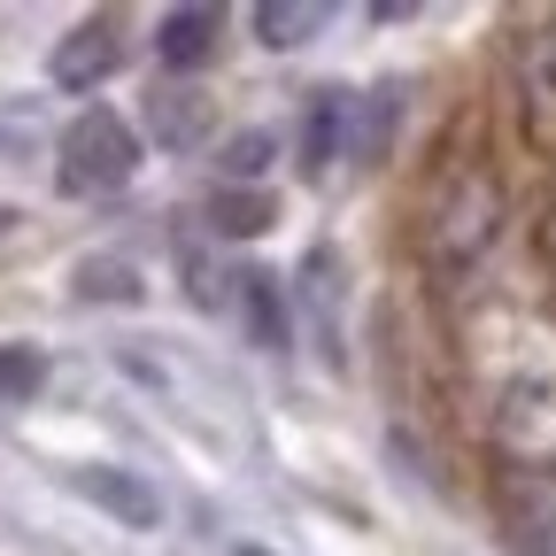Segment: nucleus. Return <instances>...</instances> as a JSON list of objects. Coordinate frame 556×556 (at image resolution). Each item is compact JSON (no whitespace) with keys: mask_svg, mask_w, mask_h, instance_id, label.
Returning a JSON list of instances; mask_svg holds the SVG:
<instances>
[{"mask_svg":"<svg viewBox=\"0 0 556 556\" xmlns=\"http://www.w3.org/2000/svg\"><path fill=\"white\" fill-rule=\"evenodd\" d=\"M270 217H278V201L255 193V186H217V193H208V225H217L225 240H255Z\"/></svg>","mask_w":556,"mask_h":556,"instance_id":"4468645a","label":"nucleus"},{"mask_svg":"<svg viewBox=\"0 0 556 556\" xmlns=\"http://www.w3.org/2000/svg\"><path fill=\"white\" fill-rule=\"evenodd\" d=\"M325 0H263L255 9V39L263 47H302V39H317L325 31Z\"/></svg>","mask_w":556,"mask_h":556,"instance_id":"ddd939ff","label":"nucleus"},{"mask_svg":"<svg viewBox=\"0 0 556 556\" xmlns=\"http://www.w3.org/2000/svg\"><path fill=\"white\" fill-rule=\"evenodd\" d=\"M186 278H193V302H201V309H232V294H225V287H240V278H225L208 255H186Z\"/></svg>","mask_w":556,"mask_h":556,"instance_id":"a211bd4d","label":"nucleus"},{"mask_svg":"<svg viewBox=\"0 0 556 556\" xmlns=\"http://www.w3.org/2000/svg\"><path fill=\"white\" fill-rule=\"evenodd\" d=\"M340 255L332 248H317L309 255V270H302V302L317 309V340H325V364H348V348H340Z\"/></svg>","mask_w":556,"mask_h":556,"instance_id":"f8f14e48","label":"nucleus"},{"mask_svg":"<svg viewBox=\"0 0 556 556\" xmlns=\"http://www.w3.org/2000/svg\"><path fill=\"white\" fill-rule=\"evenodd\" d=\"M78 495H86V503H101L109 518L139 526V533H148V526H163V495H155V486L139 479V471H116V464H86V471H78Z\"/></svg>","mask_w":556,"mask_h":556,"instance_id":"423d86ee","label":"nucleus"},{"mask_svg":"<svg viewBox=\"0 0 556 556\" xmlns=\"http://www.w3.org/2000/svg\"><path fill=\"white\" fill-rule=\"evenodd\" d=\"M208 124H217L208 93H193V86H155V93H148V131L163 139L170 155L201 148V139H208Z\"/></svg>","mask_w":556,"mask_h":556,"instance_id":"0eeeda50","label":"nucleus"},{"mask_svg":"<svg viewBox=\"0 0 556 556\" xmlns=\"http://www.w3.org/2000/svg\"><path fill=\"white\" fill-rule=\"evenodd\" d=\"M131 170H139V131L116 116V109H86L78 124L62 131V193H78V201H93V193H116V186H131Z\"/></svg>","mask_w":556,"mask_h":556,"instance_id":"f03ea898","label":"nucleus"},{"mask_svg":"<svg viewBox=\"0 0 556 556\" xmlns=\"http://www.w3.org/2000/svg\"><path fill=\"white\" fill-rule=\"evenodd\" d=\"M518 109H526V139L556 155V24H541L518 47Z\"/></svg>","mask_w":556,"mask_h":556,"instance_id":"7ed1b4c3","label":"nucleus"},{"mask_svg":"<svg viewBox=\"0 0 556 556\" xmlns=\"http://www.w3.org/2000/svg\"><path fill=\"white\" fill-rule=\"evenodd\" d=\"M78 294L86 302H139L148 287H139V270L124 255H93V263H78Z\"/></svg>","mask_w":556,"mask_h":556,"instance_id":"2eb2a0df","label":"nucleus"},{"mask_svg":"<svg viewBox=\"0 0 556 556\" xmlns=\"http://www.w3.org/2000/svg\"><path fill=\"white\" fill-rule=\"evenodd\" d=\"M278 155V139L270 131H240V139H225V186H248V178H263V163Z\"/></svg>","mask_w":556,"mask_h":556,"instance_id":"f3484780","label":"nucleus"},{"mask_svg":"<svg viewBox=\"0 0 556 556\" xmlns=\"http://www.w3.org/2000/svg\"><path fill=\"white\" fill-rule=\"evenodd\" d=\"M394 124H402V78H387L379 93H364V101H356V131H348V163H356V170L387 163V139H394Z\"/></svg>","mask_w":556,"mask_h":556,"instance_id":"9d476101","label":"nucleus"},{"mask_svg":"<svg viewBox=\"0 0 556 556\" xmlns=\"http://www.w3.org/2000/svg\"><path fill=\"white\" fill-rule=\"evenodd\" d=\"M116 62H124V39H116V16H93V24H78L62 47H54V86L62 93H93V86H109L116 78Z\"/></svg>","mask_w":556,"mask_h":556,"instance_id":"20e7f679","label":"nucleus"},{"mask_svg":"<svg viewBox=\"0 0 556 556\" xmlns=\"http://www.w3.org/2000/svg\"><path fill=\"white\" fill-rule=\"evenodd\" d=\"M348 131H356V93H340V86L309 93V109H302V170L309 178L348 163Z\"/></svg>","mask_w":556,"mask_h":556,"instance_id":"39448f33","label":"nucleus"},{"mask_svg":"<svg viewBox=\"0 0 556 556\" xmlns=\"http://www.w3.org/2000/svg\"><path fill=\"white\" fill-rule=\"evenodd\" d=\"M503 232V178L464 163L433 201H426V232H417V248H426V270L433 278H464L486 248H495Z\"/></svg>","mask_w":556,"mask_h":556,"instance_id":"f257e3e1","label":"nucleus"},{"mask_svg":"<svg viewBox=\"0 0 556 556\" xmlns=\"http://www.w3.org/2000/svg\"><path fill=\"white\" fill-rule=\"evenodd\" d=\"M217 39H225V16H217V9H170V16L155 24V54H163L170 70H201L208 54H217Z\"/></svg>","mask_w":556,"mask_h":556,"instance_id":"1a4fd4ad","label":"nucleus"},{"mask_svg":"<svg viewBox=\"0 0 556 556\" xmlns=\"http://www.w3.org/2000/svg\"><path fill=\"white\" fill-rule=\"evenodd\" d=\"M240 556H270V548H240Z\"/></svg>","mask_w":556,"mask_h":556,"instance_id":"6ab92c4d","label":"nucleus"},{"mask_svg":"<svg viewBox=\"0 0 556 556\" xmlns=\"http://www.w3.org/2000/svg\"><path fill=\"white\" fill-rule=\"evenodd\" d=\"M503 518L526 548H541L556 533V471H503Z\"/></svg>","mask_w":556,"mask_h":556,"instance_id":"6e6552de","label":"nucleus"},{"mask_svg":"<svg viewBox=\"0 0 556 556\" xmlns=\"http://www.w3.org/2000/svg\"><path fill=\"white\" fill-rule=\"evenodd\" d=\"M47 387V356H39V348H0V402H31Z\"/></svg>","mask_w":556,"mask_h":556,"instance_id":"dca6fc26","label":"nucleus"},{"mask_svg":"<svg viewBox=\"0 0 556 556\" xmlns=\"http://www.w3.org/2000/svg\"><path fill=\"white\" fill-rule=\"evenodd\" d=\"M232 302H240V317H248L255 348H270V356H278V348L294 340V325H287V294H278V278H270V270H240Z\"/></svg>","mask_w":556,"mask_h":556,"instance_id":"9b49d317","label":"nucleus"}]
</instances>
